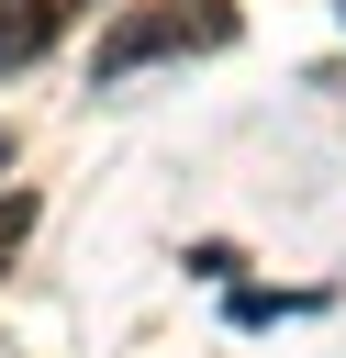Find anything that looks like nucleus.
<instances>
[{"mask_svg":"<svg viewBox=\"0 0 346 358\" xmlns=\"http://www.w3.org/2000/svg\"><path fill=\"white\" fill-rule=\"evenodd\" d=\"M223 34H234L223 0H145V11H123L100 34V90L134 78V67H156V56H179V45H223Z\"/></svg>","mask_w":346,"mask_h":358,"instance_id":"f257e3e1","label":"nucleus"},{"mask_svg":"<svg viewBox=\"0 0 346 358\" xmlns=\"http://www.w3.org/2000/svg\"><path fill=\"white\" fill-rule=\"evenodd\" d=\"M78 11H89V0H0V78H11V67H33Z\"/></svg>","mask_w":346,"mask_h":358,"instance_id":"f03ea898","label":"nucleus"},{"mask_svg":"<svg viewBox=\"0 0 346 358\" xmlns=\"http://www.w3.org/2000/svg\"><path fill=\"white\" fill-rule=\"evenodd\" d=\"M22 235H33V190H11V201H0V268H11V246H22Z\"/></svg>","mask_w":346,"mask_h":358,"instance_id":"7ed1b4c3","label":"nucleus"}]
</instances>
